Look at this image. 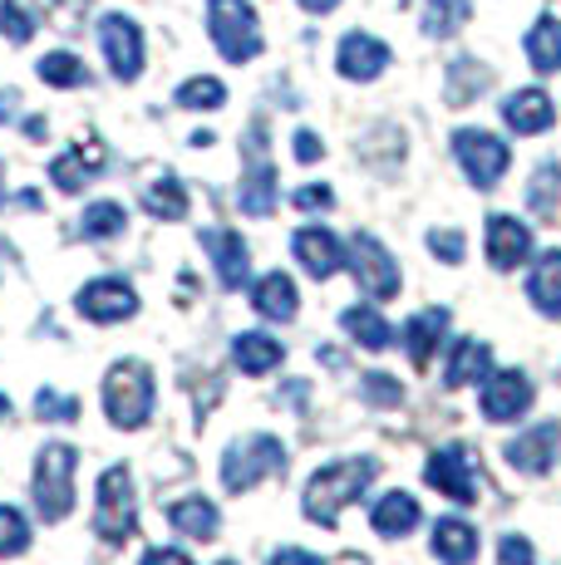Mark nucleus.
Wrapping results in <instances>:
<instances>
[{
  "mask_svg": "<svg viewBox=\"0 0 561 565\" xmlns=\"http://www.w3.org/2000/svg\"><path fill=\"white\" fill-rule=\"evenodd\" d=\"M390 45L384 40H374V35H364V30H350V35L336 45V70L345 74V79H354V84H370V79H380L384 70H390Z\"/></svg>",
  "mask_w": 561,
  "mask_h": 565,
  "instance_id": "13",
  "label": "nucleus"
},
{
  "mask_svg": "<svg viewBox=\"0 0 561 565\" xmlns=\"http://www.w3.org/2000/svg\"><path fill=\"white\" fill-rule=\"evenodd\" d=\"M208 35L226 64H252L262 54V20L252 0H208Z\"/></svg>",
  "mask_w": 561,
  "mask_h": 565,
  "instance_id": "3",
  "label": "nucleus"
},
{
  "mask_svg": "<svg viewBox=\"0 0 561 565\" xmlns=\"http://www.w3.org/2000/svg\"><path fill=\"white\" fill-rule=\"evenodd\" d=\"M488 260H493V270H517L522 260H532V232H527V222L493 212L488 216Z\"/></svg>",
  "mask_w": 561,
  "mask_h": 565,
  "instance_id": "17",
  "label": "nucleus"
},
{
  "mask_svg": "<svg viewBox=\"0 0 561 565\" xmlns=\"http://www.w3.org/2000/svg\"><path fill=\"white\" fill-rule=\"evenodd\" d=\"M527 60H532L537 74H561V20L557 15H542L527 30Z\"/></svg>",
  "mask_w": 561,
  "mask_h": 565,
  "instance_id": "30",
  "label": "nucleus"
},
{
  "mask_svg": "<svg viewBox=\"0 0 561 565\" xmlns=\"http://www.w3.org/2000/svg\"><path fill=\"white\" fill-rule=\"evenodd\" d=\"M340 330L350 334L360 350H390L394 344V330H390V320H384L374 306H350L340 315Z\"/></svg>",
  "mask_w": 561,
  "mask_h": 565,
  "instance_id": "28",
  "label": "nucleus"
},
{
  "mask_svg": "<svg viewBox=\"0 0 561 565\" xmlns=\"http://www.w3.org/2000/svg\"><path fill=\"white\" fill-rule=\"evenodd\" d=\"M434 556L444 565H473L478 561V531L463 516H438L434 521Z\"/></svg>",
  "mask_w": 561,
  "mask_h": 565,
  "instance_id": "22",
  "label": "nucleus"
},
{
  "mask_svg": "<svg viewBox=\"0 0 561 565\" xmlns=\"http://www.w3.org/2000/svg\"><path fill=\"white\" fill-rule=\"evenodd\" d=\"M527 296L547 320H561V252H542L527 276Z\"/></svg>",
  "mask_w": 561,
  "mask_h": 565,
  "instance_id": "24",
  "label": "nucleus"
},
{
  "mask_svg": "<svg viewBox=\"0 0 561 565\" xmlns=\"http://www.w3.org/2000/svg\"><path fill=\"white\" fill-rule=\"evenodd\" d=\"M138 310V296L128 280H94V286L80 290V315L94 324H118Z\"/></svg>",
  "mask_w": 561,
  "mask_h": 565,
  "instance_id": "15",
  "label": "nucleus"
},
{
  "mask_svg": "<svg viewBox=\"0 0 561 565\" xmlns=\"http://www.w3.org/2000/svg\"><path fill=\"white\" fill-rule=\"evenodd\" d=\"M488 84V70L478 60H453L448 64V104H473Z\"/></svg>",
  "mask_w": 561,
  "mask_h": 565,
  "instance_id": "35",
  "label": "nucleus"
},
{
  "mask_svg": "<svg viewBox=\"0 0 561 565\" xmlns=\"http://www.w3.org/2000/svg\"><path fill=\"white\" fill-rule=\"evenodd\" d=\"M428 252L444 260V266H458V260L468 256V242H463V232H453V226H434V232H428Z\"/></svg>",
  "mask_w": 561,
  "mask_h": 565,
  "instance_id": "43",
  "label": "nucleus"
},
{
  "mask_svg": "<svg viewBox=\"0 0 561 565\" xmlns=\"http://www.w3.org/2000/svg\"><path fill=\"white\" fill-rule=\"evenodd\" d=\"M25 134L30 138H45V118H25Z\"/></svg>",
  "mask_w": 561,
  "mask_h": 565,
  "instance_id": "51",
  "label": "nucleus"
},
{
  "mask_svg": "<svg viewBox=\"0 0 561 565\" xmlns=\"http://www.w3.org/2000/svg\"><path fill=\"white\" fill-rule=\"evenodd\" d=\"M94 172H104V148L99 143H74L50 162V178L60 192H80L84 182H94Z\"/></svg>",
  "mask_w": 561,
  "mask_h": 565,
  "instance_id": "21",
  "label": "nucleus"
},
{
  "mask_svg": "<svg viewBox=\"0 0 561 565\" xmlns=\"http://www.w3.org/2000/svg\"><path fill=\"white\" fill-rule=\"evenodd\" d=\"M502 124L512 134H547L557 124V104L547 89H517L502 99Z\"/></svg>",
  "mask_w": 561,
  "mask_h": 565,
  "instance_id": "18",
  "label": "nucleus"
},
{
  "mask_svg": "<svg viewBox=\"0 0 561 565\" xmlns=\"http://www.w3.org/2000/svg\"><path fill=\"white\" fill-rule=\"evenodd\" d=\"M6 413H10V398H6V394H0V418H6Z\"/></svg>",
  "mask_w": 561,
  "mask_h": 565,
  "instance_id": "52",
  "label": "nucleus"
},
{
  "mask_svg": "<svg viewBox=\"0 0 561 565\" xmlns=\"http://www.w3.org/2000/svg\"><path fill=\"white\" fill-rule=\"evenodd\" d=\"M300 10H310V15H330V10L340 6V0H296Z\"/></svg>",
  "mask_w": 561,
  "mask_h": 565,
  "instance_id": "50",
  "label": "nucleus"
},
{
  "mask_svg": "<svg viewBox=\"0 0 561 565\" xmlns=\"http://www.w3.org/2000/svg\"><path fill=\"white\" fill-rule=\"evenodd\" d=\"M290 206H300V212H330V206H336V192H330L326 182H310V188H296Z\"/></svg>",
  "mask_w": 561,
  "mask_h": 565,
  "instance_id": "45",
  "label": "nucleus"
},
{
  "mask_svg": "<svg viewBox=\"0 0 561 565\" xmlns=\"http://www.w3.org/2000/svg\"><path fill=\"white\" fill-rule=\"evenodd\" d=\"M104 413L114 428H144L154 413V369L144 360H118L104 379Z\"/></svg>",
  "mask_w": 561,
  "mask_h": 565,
  "instance_id": "2",
  "label": "nucleus"
},
{
  "mask_svg": "<svg viewBox=\"0 0 561 565\" xmlns=\"http://www.w3.org/2000/svg\"><path fill=\"white\" fill-rule=\"evenodd\" d=\"M35 418H45V423H74V418H80V398L55 394V388H40V394H35Z\"/></svg>",
  "mask_w": 561,
  "mask_h": 565,
  "instance_id": "41",
  "label": "nucleus"
},
{
  "mask_svg": "<svg viewBox=\"0 0 561 565\" xmlns=\"http://www.w3.org/2000/svg\"><path fill=\"white\" fill-rule=\"evenodd\" d=\"M172 104H178V108H192V114H212V108H222V104H226V84H222V79H212V74H198V79L178 84Z\"/></svg>",
  "mask_w": 561,
  "mask_h": 565,
  "instance_id": "34",
  "label": "nucleus"
},
{
  "mask_svg": "<svg viewBox=\"0 0 561 565\" xmlns=\"http://www.w3.org/2000/svg\"><path fill=\"white\" fill-rule=\"evenodd\" d=\"M124 206L118 202H94V206H84V236H94V242H104V236H118L124 232Z\"/></svg>",
  "mask_w": 561,
  "mask_h": 565,
  "instance_id": "37",
  "label": "nucleus"
},
{
  "mask_svg": "<svg viewBox=\"0 0 561 565\" xmlns=\"http://www.w3.org/2000/svg\"><path fill=\"white\" fill-rule=\"evenodd\" d=\"M286 360V350H280V340H272V334H236L232 340V364L242 369V374H252V379H262V374H272V369Z\"/></svg>",
  "mask_w": 561,
  "mask_h": 565,
  "instance_id": "26",
  "label": "nucleus"
},
{
  "mask_svg": "<svg viewBox=\"0 0 561 565\" xmlns=\"http://www.w3.org/2000/svg\"><path fill=\"white\" fill-rule=\"evenodd\" d=\"M493 374V350L483 340H458L448 354V374L444 384L448 388H468V384H483Z\"/></svg>",
  "mask_w": 561,
  "mask_h": 565,
  "instance_id": "25",
  "label": "nucleus"
},
{
  "mask_svg": "<svg viewBox=\"0 0 561 565\" xmlns=\"http://www.w3.org/2000/svg\"><path fill=\"white\" fill-rule=\"evenodd\" d=\"M557 198H561V168L557 162H542L532 172V188H527V206L547 222V216H557Z\"/></svg>",
  "mask_w": 561,
  "mask_h": 565,
  "instance_id": "36",
  "label": "nucleus"
},
{
  "mask_svg": "<svg viewBox=\"0 0 561 565\" xmlns=\"http://www.w3.org/2000/svg\"><path fill=\"white\" fill-rule=\"evenodd\" d=\"M498 565H537V551H532V541L527 536H502L498 541Z\"/></svg>",
  "mask_w": 561,
  "mask_h": 565,
  "instance_id": "44",
  "label": "nucleus"
},
{
  "mask_svg": "<svg viewBox=\"0 0 561 565\" xmlns=\"http://www.w3.org/2000/svg\"><path fill=\"white\" fill-rule=\"evenodd\" d=\"M252 306L262 320H296L300 310V296H296V280L280 276V270H272V276H262L252 286Z\"/></svg>",
  "mask_w": 561,
  "mask_h": 565,
  "instance_id": "23",
  "label": "nucleus"
},
{
  "mask_svg": "<svg viewBox=\"0 0 561 565\" xmlns=\"http://www.w3.org/2000/svg\"><path fill=\"white\" fill-rule=\"evenodd\" d=\"M557 448H561V423H537V428H527L522 438L507 443V462L527 477H542L547 467L557 462Z\"/></svg>",
  "mask_w": 561,
  "mask_h": 565,
  "instance_id": "16",
  "label": "nucleus"
},
{
  "mask_svg": "<svg viewBox=\"0 0 561 565\" xmlns=\"http://www.w3.org/2000/svg\"><path fill=\"white\" fill-rule=\"evenodd\" d=\"M345 266L354 270V280H360V290L370 300H394L399 296V260L384 252L380 242H374L370 232H354L350 236V252H345Z\"/></svg>",
  "mask_w": 561,
  "mask_h": 565,
  "instance_id": "9",
  "label": "nucleus"
},
{
  "mask_svg": "<svg viewBox=\"0 0 561 565\" xmlns=\"http://www.w3.org/2000/svg\"><path fill=\"white\" fill-rule=\"evenodd\" d=\"M424 482L458 507L478 502V467H473V452L463 448V443H448V448H438L434 458L424 462Z\"/></svg>",
  "mask_w": 561,
  "mask_h": 565,
  "instance_id": "10",
  "label": "nucleus"
},
{
  "mask_svg": "<svg viewBox=\"0 0 561 565\" xmlns=\"http://www.w3.org/2000/svg\"><path fill=\"white\" fill-rule=\"evenodd\" d=\"M15 114H20V94L15 89H0V124H10Z\"/></svg>",
  "mask_w": 561,
  "mask_h": 565,
  "instance_id": "49",
  "label": "nucleus"
},
{
  "mask_svg": "<svg viewBox=\"0 0 561 565\" xmlns=\"http://www.w3.org/2000/svg\"><path fill=\"white\" fill-rule=\"evenodd\" d=\"M364 398H370L374 408H399L404 404V388H399L394 374H380V369H374V374H364Z\"/></svg>",
  "mask_w": 561,
  "mask_h": 565,
  "instance_id": "42",
  "label": "nucleus"
},
{
  "mask_svg": "<svg viewBox=\"0 0 561 565\" xmlns=\"http://www.w3.org/2000/svg\"><path fill=\"white\" fill-rule=\"evenodd\" d=\"M202 246L212 252L222 290H242L252 280V252H246V242L236 232H202Z\"/></svg>",
  "mask_w": 561,
  "mask_h": 565,
  "instance_id": "19",
  "label": "nucleus"
},
{
  "mask_svg": "<svg viewBox=\"0 0 561 565\" xmlns=\"http://www.w3.org/2000/svg\"><path fill=\"white\" fill-rule=\"evenodd\" d=\"M0 35H6L10 45H30V40H35V15H30L20 0H0Z\"/></svg>",
  "mask_w": 561,
  "mask_h": 565,
  "instance_id": "38",
  "label": "nucleus"
},
{
  "mask_svg": "<svg viewBox=\"0 0 561 565\" xmlns=\"http://www.w3.org/2000/svg\"><path fill=\"white\" fill-rule=\"evenodd\" d=\"M138 526V497H134V472L128 467H109L99 477V507H94V531H99L109 546L128 541Z\"/></svg>",
  "mask_w": 561,
  "mask_h": 565,
  "instance_id": "7",
  "label": "nucleus"
},
{
  "mask_svg": "<svg viewBox=\"0 0 561 565\" xmlns=\"http://www.w3.org/2000/svg\"><path fill=\"white\" fill-rule=\"evenodd\" d=\"M468 15H473L468 0H424V10H419V30H424L428 40H448L468 25Z\"/></svg>",
  "mask_w": 561,
  "mask_h": 565,
  "instance_id": "31",
  "label": "nucleus"
},
{
  "mask_svg": "<svg viewBox=\"0 0 561 565\" xmlns=\"http://www.w3.org/2000/svg\"><path fill=\"white\" fill-rule=\"evenodd\" d=\"M453 158H458L463 178L478 192L498 188L502 172L512 168V148H507L498 134H488V128H458V134H453Z\"/></svg>",
  "mask_w": 561,
  "mask_h": 565,
  "instance_id": "6",
  "label": "nucleus"
},
{
  "mask_svg": "<svg viewBox=\"0 0 561 565\" xmlns=\"http://www.w3.org/2000/svg\"><path fill=\"white\" fill-rule=\"evenodd\" d=\"M30 551V521L15 507H0V556H25Z\"/></svg>",
  "mask_w": 561,
  "mask_h": 565,
  "instance_id": "39",
  "label": "nucleus"
},
{
  "mask_svg": "<svg viewBox=\"0 0 561 565\" xmlns=\"http://www.w3.org/2000/svg\"><path fill=\"white\" fill-rule=\"evenodd\" d=\"M35 74L50 84V89H84V84H89V64H84L74 50H50L45 60L35 64Z\"/></svg>",
  "mask_w": 561,
  "mask_h": 565,
  "instance_id": "32",
  "label": "nucleus"
},
{
  "mask_svg": "<svg viewBox=\"0 0 561 565\" xmlns=\"http://www.w3.org/2000/svg\"><path fill=\"white\" fill-rule=\"evenodd\" d=\"M144 212L158 222H182L188 216V188L178 178H158L144 188Z\"/></svg>",
  "mask_w": 561,
  "mask_h": 565,
  "instance_id": "33",
  "label": "nucleus"
},
{
  "mask_svg": "<svg viewBox=\"0 0 561 565\" xmlns=\"http://www.w3.org/2000/svg\"><path fill=\"white\" fill-rule=\"evenodd\" d=\"M0 206H6V188H0Z\"/></svg>",
  "mask_w": 561,
  "mask_h": 565,
  "instance_id": "53",
  "label": "nucleus"
},
{
  "mask_svg": "<svg viewBox=\"0 0 561 565\" xmlns=\"http://www.w3.org/2000/svg\"><path fill=\"white\" fill-rule=\"evenodd\" d=\"M374 472H380V462L374 458H340V462H326L316 477L306 482V497H300V507H306V516L316 521V526H336L340 512L354 502V497H364V487L374 482Z\"/></svg>",
  "mask_w": 561,
  "mask_h": 565,
  "instance_id": "1",
  "label": "nucleus"
},
{
  "mask_svg": "<svg viewBox=\"0 0 561 565\" xmlns=\"http://www.w3.org/2000/svg\"><path fill=\"white\" fill-rule=\"evenodd\" d=\"M168 521H172V531H178V536H192V541H212V536H218V526H222L218 507H212L208 497H182V502H172Z\"/></svg>",
  "mask_w": 561,
  "mask_h": 565,
  "instance_id": "27",
  "label": "nucleus"
},
{
  "mask_svg": "<svg viewBox=\"0 0 561 565\" xmlns=\"http://www.w3.org/2000/svg\"><path fill=\"white\" fill-rule=\"evenodd\" d=\"M272 565H326V561L310 556V551H296V546H290V551H276Z\"/></svg>",
  "mask_w": 561,
  "mask_h": 565,
  "instance_id": "48",
  "label": "nucleus"
},
{
  "mask_svg": "<svg viewBox=\"0 0 561 565\" xmlns=\"http://www.w3.org/2000/svg\"><path fill=\"white\" fill-rule=\"evenodd\" d=\"M246 178H242V212L246 216H272L276 212V168H272V158H266V143H262V128H252L246 134Z\"/></svg>",
  "mask_w": 561,
  "mask_h": 565,
  "instance_id": "12",
  "label": "nucleus"
},
{
  "mask_svg": "<svg viewBox=\"0 0 561 565\" xmlns=\"http://www.w3.org/2000/svg\"><path fill=\"white\" fill-rule=\"evenodd\" d=\"M35 6H40V15H45L50 25L70 30V35L84 25V20H89V0H35Z\"/></svg>",
  "mask_w": 561,
  "mask_h": 565,
  "instance_id": "40",
  "label": "nucleus"
},
{
  "mask_svg": "<svg viewBox=\"0 0 561 565\" xmlns=\"http://www.w3.org/2000/svg\"><path fill=\"white\" fill-rule=\"evenodd\" d=\"M74 462H80V452L64 448V443H50L35 462V512L50 526L70 516L74 507Z\"/></svg>",
  "mask_w": 561,
  "mask_h": 565,
  "instance_id": "4",
  "label": "nucleus"
},
{
  "mask_svg": "<svg viewBox=\"0 0 561 565\" xmlns=\"http://www.w3.org/2000/svg\"><path fill=\"white\" fill-rule=\"evenodd\" d=\"M296 158L300 162H320V158H326V143H320L310 128H300V134H296Z\"/></svg>",
  "mask_w": 561,
  "mask_h": 565,
  "instance_id": "46",
  "label": "nucleus"
},
{
  "mask_svg": "<svg viewBox=\"0 0 561 565\" xmlns=\"http://www.w3.org/2000/svg\"><path fill=\"white\" fill-rule=\"evenodd\" d=\"M419 502L409 492H384L380 502L370 507V521H374V531H380V536H409V531L419 526Z\"/></svg>",
  "mask_w": 561,
  "mask_h": 565,
  "instance_id": "29",
  "label": "nucleus"
},
{
  "mask_svg": "<svg viewBox=\"0 0 561 565\" xmlns=\"http://www.w3.org/2000/svg\"><path fill=\"white\" fill-rule=\"evenodd\" d=\"M286 467V448L272 433H256V438H242L222 452V487L226 492H252L262 477H272Z\"/></svg>",
  "mask_w": 561,
  "mask_h": 565,
  "instance_id": "5",
  "label": "nucleus"
},
{
  "mask_svg": "<svg viewBox=\"0 0 561 565\" xmlns=\"http://www.w3.org/2000/svg\"><path fill=\"white\" fill-rule=\"evenodd\" d=\"M222 565H236V561H222Z\"/></svg>",
  "mask_w": 561,
  "mask_h": 565,
  "instance_id": "54",
  "label": "nucleus"
},
{
  "mask_svg": "<svg viewBox=\"0 0 561 565\" xmlns=\"http://www.w3.org/2000/svg\"><path fill=\"white\" fill-rule=\"evenodd\" d=\"M99 50H104V64L118 84H134L144 74V30H138L134 15L124 10H109L99 15Z\"/></svg>",
  "mask_w": 561,
  "mask_h": 565,
  "instance_id": "8",
  "label": "nucleus"
},
{
  "mask_svg": "<svg viewBox=\"0 0 561 565\" xmlns=\"http://www.w3.org/2000/svg\"><path fill=\"white\" fill-rule=\"evenodd\" d=\"M444 330H448V310L444 306H428V310L409 315V324H404V354H409V364L428 369V360L438 354V340H444Z\"/></svg>",
  "mask_w": 561,
  "mask_h": 565,
  "instance_id": "20",
  "label": "nucleus"
},
{
  "mask_svg": "<svg viewBox=\"0 0 561 565\" xmlns=\"http://www.w3.org/2000/svg\"><path fill=\"white\" fill-rule=\"evenodd\" d=\"M144 565H192V556H188V551H172V546H163V551H148Z\"/></svg>",
  "mask_w": 561,
  "mask_h": 565,
  "instance_id": "47",
  "label": "nucleus"
},
{
  "mask_svg": "<svg viewBox=\"0 0 561 565\" xmlns=\"http://www.w3.org/2000/svg\"><path fill=\"white\" fill-rule=\"evenodd\" d=\"M290 252H296V260L306 266V276H316V280L336 276L345 266V246L330 226H300V232L290 236Z\"/></svg>",
  "mask_w": 561,
  "mask_h": 565,
  "instance_id": "14",
  "label": "nucleus"
},
{
  "mask_svg": "<svg viewBox=\"0 0 561 565\" xmlns=\"http://www.w3.org/2000/svg\"><path fill=\"white\" fill-rule=\"evenodd\" d=\"M537 388L522 369H502V374H488L483 379V394H478V408L488 423H517L527 408H532Z\"/></svg>",
  "mask_w": 561,
  "mask_h": 565,
  "instance_id": "11",
  "label": "nucleus"
}]
</instances>
